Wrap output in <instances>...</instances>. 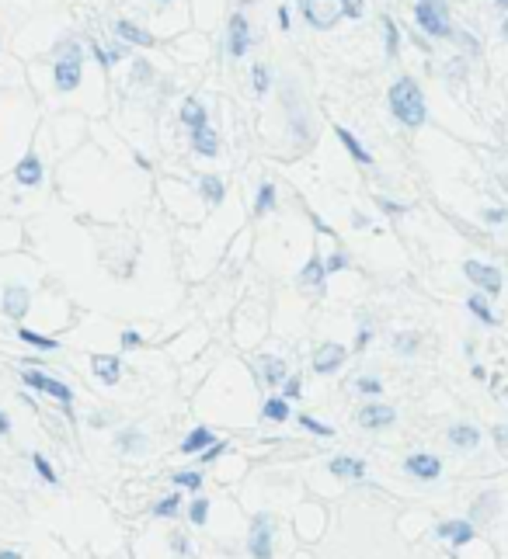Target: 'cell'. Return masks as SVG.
<instances>
[{
	"label": "cell",
	"instance_id": "6da1fadb",
	"mask_svg": "<svg viewBox=\"0 0 508 559\" xmlns=\"http://www.w3.org/2000/svg\"><path fill=\"white\" fill-rule=\"evenodd\" d=\"M299 11H303V18L313 28L328 32V28L338 25L341 18H362L366 4L362 0H299Z\"/></svg>",
	"mask_w": 508,
	"mask_h": 559
},
{
	"label": "cell",
	"instance_id": "7a4b0ae2",
	"mask_svg": "<svg viewBox=\"0 0 508 559\" xmlns=\"http://www.w3.org/2000/svg\"><path fill=\"white\" fill-rule=\"evenodd\" d=\"M390 112L397 115V122L418 129L425 125V98H422V87L415 83L411 77H400L393 87H390Z\"/></svg>",
	"mask_w": 508,
	"mask_h": 559
},
{
	"label": "cell",
	"instance_id": "3957f363",
	"mask_svg": "<svg viewBox=\"0 0 508 559\" xmlns=\"http://www.w3.org/2000/svg\"><path fill=\"white\" fill-rule=\"evenodd\" d=\"M415 21L422 25V32H428L432 39H449V35H456L453 25H449V14H446V4H442V0H418V4H415Z\"/></svg>",
	"mask_w": 508,
	"mask_h": 559
},
{
	"label": "cell",
	"instance_id": "277c9868",
	"mask_svg": "<svg viewBox=\"0 0 508 559\" xmlns=\"http://www.w3.org/2000/svg\"><path fill=\"white\" fill-rule=\"evenodd\" d=\"M248 553H251L254 559H272V518H268V514H254Z\"/></svg>",
	"mask_w": 508,
	"mask_h": 559
},
{
	"label": "cell",
	"instance_id": "5b68a950",
	"mask_svg": "<svg viewBox=\"0 0 508 559\" xmlns=\"http://www.w3.org/2000/svg\"><path fill=\"white\" fill-rule=\"evenodd\" d=\"M463 275L477 288H484L487 295H498L502 292V271L498 268H491V264H480V261H466L463 264Z\"/></svg>",
	"mask_w": 508,
	"mask_h": 559
},
{
	"label": "cell",
	"instance_id": "8992f818",
	"mask_svg": "<svg viewBox=\"0 0 508 559\" xmlns=\"http://www.w3.org/2000/svg\"><path fill=\"white\" fill-rule=\"evenodd\" d=\"M345 358H348V351L341 344H321L317 355H313V372L317 375H331V372H338L345 365Z\"/></svg>",
	"mask_w": 508,
	"mask_h": 559
},
{
	"label": "cell",
	"instance_id": "52a82bcc",
	"mask_svg": "<svg viewBox=\"0 0 508 559\" xmlns=\"http://www.w3.org/2000/svg\"><path fill=\"white\" fill-rule=\"evenodd\" d=\"M393 420H397V410H393V406H386V403H369V406H362V410H359V424H362V428H369V431L390 428Z\"/></svg>",
	"mask_w": 508,
	"mask_h": 559
},
{
	"label": "cell",
	"instance_id": "ba28073f",
	"mask_svg": "<svg viewBox=\"0 0 508 559\" xmlns=\"http://www.w3.org/2000/svg\"><path fill=\"white\" fill-rule=\"evenodd\" d=\"M81 66H84V59H56V66H52L56 90H77L81 87Z\"/></svg>",
	"mask_w": 508,
	"mask_h": 559
},
{
	"label": "cell",
	"instance_id": "9c48e42d",
	"mask_svg": "<svg viewBox=\"0 0 508 559\" xmlns=\"http://www.w3.org/2000/svg\"><path fill=\"white\" fill-rule=\"evenodd\" d=\"M248 45H251L248 18H244V14H233V18H230V42H226V52H230L233 59H241V56L248 52Z\"/></svg>",
	"mask_w": 508,
	"mask_h": 559
},
{
	"label": "cell",
	"instance_id": "30bf717a",
	"mask_svg": "<svg viewBox=\"0 0 508 559\" xmlns=\"http://www.w3.org/2000/svg\"><path fill=\"white\" fill-rule=\"evenodd\" d=\"M404 469H408L411 476H418V479H439V476H442V462H439L435 455H428V452H415V455H408Z\"/></svg>",
	"mask_w": 508,
	"mask_h": 559
},
{
	"label": "cell",
	"instance_id": "8fae6325",
	"mask_svg": "<svg viewBox=\"0 0 508 559\" xmlns=\"http://www.w3.org/2000/svg\"><path fill=\"white\" fill-rule=\"evenodd\" d=\"M28 306H32L28 288H21V285L4 288V313H7L11 319H25V317H28Z\"/></svg>",
	"mask_w": 508,
	"mask_h": 559
},
{
	"label": "cell",
	"instance_id": "7c38bea8",
	"mask_svg": "<svg viewBox=\"0 0 508 559\" xmlns=\"http://www.w3.org/2000/svg\"><path fill=\"white\" fill-rule=\"evenodd\" d=\"M435 535L446 539V542H453V546L460 549L466 542H473V524H470V521H442V524L435 528Z\"/></svg>",
	"mask_w": 508,
	"mask_h": 559
},
{
	"label": "cell",
	"instance_id": "4fadbf2b",
	"mask_svg": "<svg viewBox=\"0 0 508 559\" xmlns=\"http://www.w3.org/2000/svg\"><path fill=\"white\" fill-rule=\"evenodd\" d=\"M91 372H94L105 386H115L119 375H122V361L115 358V355H94V358H91Z\"/></svg>",
	"mask_w": 508,
	"mask_h": 559
},
{
	"label": "cell",
	"instance_id": "5bb4252c",
	"mask_svg": "<svg viewBox=\"0 0 508 559\" xmlns=\"http://www.w3.org/2000/svg\"><path fill=\"white\" fill-rule=\"evenodd\" d=\"M14 177H18V184H25V188H35L39 181H42V163L35 153H25L21 163L14 167Z\"/></svg>",
	"mask_w": 508,
	"mask_h": 559
},
{
	"label": "cell",
	"instance_id": "9a60e30c",
	"mask_svg": "<svg viewBox=\"0 0 508 559\" xmlns=\"http://www.w3.org/2000/svg\"><path fill=\"white\" fill-rule=\"evenodd\" d=\"M328 469L341 479H362L366 476V462H362V459H352V455H335V459L328 462Z\"/></svg>",
	"mask_w": 508,
	"mask_h": 559
},
{
	"label": "cell",
	"instance_id": "2e32d148",
	"mask_svg": "<svg viewBox=\"0 0 508 559\" xmlns=\"http://www.w3.org/2000/svg\"><path fill=\"white\" fill-rule=\"evenodd\" d=\"M192 150L202 153V157H216V153H219V136L212 132L209 125L195 129V132H192Z\"/></svg>",
	"mask_w": 508,
	"mask_h": 559
},
{
	"label": "cell",
	"instance_id": "e0dca14e",
	"mask_svg": "<svg viewBox=\"0 0 508 559\" xmlns=\"http://www.w3.org/2000/svg\"><path fill=\"white\" fill-rule=\"evenodd\" d=\"M258 368H261V382L265 386H279L286 379V361L275 358V355H265V358L258 361Z\"/></svg>",
	"mask_w": 508,
	"mask_h": 559
},
{
	"label": "cell",
	"instance_id": "ac0fdd59",
	"mask_svg": "<svg viewBox=\"0 0 508 559\" xmlns=\"http://www.w3.org/2000/svg\"><path fill=\"white\" fill-rule=\"evenodd\" d=\"M449 445H456V448H477L480 445V431L477 428H470V424H456V428H449Z\"/></svg>",
	"mask_w": 508,
	"mask_h": 559
},
{
	"label": "cell",
	"instance_id": "d6986e66",
	"mask_svg": "<svg viewBox=\"0 0 508 559\" xmlns=\"http://www.w3.org/2000/svg\"><path fill=\"white\" fill-rule=\"evenodd\" d=\"M261 417H265V420H272V424H282V420H289V399H286V396H268V399H265V410H261Z\"/></svg>",
	"mask_w": 508,
	"mask_h": 559
},
{
	"label": "cell",
	"instance_id": "ffe728a7",
	"mask_svg": "<svg viewBox=\"0 0 508 559\" xmlns=\"http://www.w3.org/2000/svg\"><path fill=\"white\" fill-rule=\"evenodd\" d=\"M209 445H212V431H209V428H195L188 438L181 441V452H185V455H195V452H206Z\"/></svg>",
	"mask_w": 508,
	"mask_h": 559
},
{
	"label": "cell",
	"instance_id": "44dd1931",
	"mask_svg": "<svg viewBox=\"0 0 508 559\" xmlns=\"http://www.w3.org/2000/svg\"><path fill=\"white\" fill-rule=\"evenodd\" d=\"M181 122H185L192 132H195V129H202V125H206V108H202L195 98H188V101L181 105Z\"/></svg>",
	"mask_w": 508,
	"mask_h": 559
},
{
	"label": "cell",
	"instance_id": "7402d4cb",
	"mask_svg": "<svg viewBox=\"0 0 508 559\" xmlns=\"http://www.w3.org/2000/svg\"><path fill=\"white\" fill-rule=\"evenodd\" d=\"M324 275H328V271H324L321 257H310V261H306V268L299 271V281H303L306 288H324Z\"/></svg>",
	"mask_w": 508,
	"mask_h": 559
},
{
	"label": "cell",
	"instance_id": "603a6c76",
	"mask_svg": "<svg viewBox=\"0 0 508 559\" xmlns=\"http://www.w3.org/2000/svg\"><path fill=\"white\" fill-rule=\"evenodd\" d=\"M115 35H122L126 42H136V45H154V35L136 28L132 21H115Z\"/></svg>",
	"mask_w": 508,
	"mask_h": 559
},
{
	"label": "cell",
	"instance_id": "cb8c5ba5",
	"mask_svg": "<svg viewBox=\"0 0 508 559\" xmlns=\"http://www.w3.org/2000/svg\"><path fill=\"white\" fill-rule=\"evenodd\" d=\"M39 389H42V393H49L52 399H59V406H67V410H70V403H74V393H70V386H63L59 379H49V375H45Z\"/></svg>",
	"mask_w": 508,
	"mask_h": 559
},
{
	"label": "cell",
	"instance_id": "d4e9b609",
	"mask_svg": "<svg viewBox=\"0 0 508 559\" xmlns=\"http://www.w3.org/2000/svg\"><path fill=\"white\" fill-rule=\"evenodd\" d=\"M199 188H202V199L209 201V205H219L223 195H226V188H223V181H219L216 174H206V177L199 181Z\"/></svg>",
	"mask_w": 508,
	"mask_h": 559
},
{
	"label": "cell",
	"instance_id": "484cf974",
	"mask_svg": "<svg viewBox=\"0 0 508 559\" xmlns=\"http://www.w3.org/2000/svg\"><path fill=\"white\" fill-rule=\"evenodd\" d=\"M335 132H338V139H341V143H345V150H348L352 157L359 160V163H373V157H369V153L362 150V143H359V139H355V136H352L348 129H341V125H338Z\"/></svg>",
	"mask_w": 508,
	"mask_h": 559
},
{
	"label": "cell",
	"instance_id": "4316f807",
	"mask_svg": "<svg viewBox=\"0 0 508 559\" xmlns=\"http://www.w3.org/2000/svg\"><path fill=\"white\" fill-rule=\"evenodd\" d=\"M18 337H21L25 344L39 348V351H56V348H59L52 337H42V334H35V330H28V326H21V330H18Z\"/></svg>",
	"mask_w": 508,
	"mask_h": 559
},
{
	"label": "cell",
	"instance_id": "83f0119b",
	"mask_svg": "<svg viewBox=\"0 0 508 559\" xmlns=\"http://www.w3.org/2000/svg\"><path fill=\"white\" fill-rule=\"evenodd\" d=\"M119 448H122V452H129V455H139V452L146 448V438H143L139 431H132V428H129V431H122V435H119Z\"/></svg>",
	"mask_w": 508,
	"mask_h": 559
},
{
	"label": "cell",
	"instance_id": "f1b7e54d",
	"mask_svg": "<svg viewBox=\"0 0 508 559\" xmlns=\"http://www.w3.org/2000/svg\"><path fill=\"white\" fill-rule=\"evenodd\" d=\"M466 306H470V313L480 319V323H487V326H495V323H498V317L487 310V302H484L480 295H470V299H466Z\"/></svg>",
	"mask_w": 508,
	"mask_h": 559
},
{
	"label": "cell",
	"instance_id": "f546056e",
	"mask_svg": "<svg viewBox=\"0 0 508 559\" xmlns=\"http://www.w3.org/2000/svg\"><path fill=\"white\" fill-rule=\"evenodd\" d=\"M272 205H275V188H272V184L265 181V184L258 188V201H254V212H258V216H265V212H268Z\"/></svg>",
	"mask_w": 508,
	"mask_h": 559
},
{
	"label": "cell",
	"instance_id": "4dcf8cb0",
	"mask_svg": "<svg viewBox=\"0 0 508 559\" xmlns=\"http://www.w3.org/2000/svg\"><path fill=\"white\" fill-rule=\"evenodd\" d=\"M178 507H181V497H178V493H171V497H164V500L154 507V518H174V514H178Z\"/></svg>",
	"mask_w": 508,
	"mask_h": 559
},
{
	"label": "cell",
	"instance_id": "1f68e13d",
	"mask_svg": "<svg viewBox=\"0 0 508 559\" xmlns=\"http://www.w3.org/2000/svg\"><path fill=\"white\" fill-rule=\"evenodd\" d=\"M188 518H192V524H206V518H209V500H206V497H195L192 507H188Z\"/></svg>",
	"mask_w": 508,
	"mask_h": 559
},
{
	"label": "cell",
	"instance_id": "d6a6232c",
	"mask_svg": "<svg viewBox=\"0 0 508 559\" xmlns=\"http://www.w3.org/2000/svg\"><path fill=\"white\" fill-rule=\"evenodd\" d=\"M299 428L313 431L317 438H331V435H335V428H328V424H321V420H313V417H306V413H299Z\"/></svg>",
	"mask_w": 508,
	"mask_h": 559
},
{
	"label": "cell",
	"instance_id": "836d02e7",
	"mask_svg": "<svg viewBox=\"0 0 508 559\" xmlns=\"http://www.w3.org/2000/svg\"><path fill=\"white\" fill-rule=\"evenodd\" d=\"M383 32H386V56H397V45H400V32L390 18H383Z\"/></svg>",
	"mask_w": 508,
	"mask_h": 559
},
{
	"label": "cell",
	"instance_id": "e575fe53",
	"mask_svg": "<svg viewBox=\"0 0 508 559\" xmlns=\"http://www.w3.org/2000/svg\"><path fill=\"white\" fill-rule=\"evenodd\" d=\"M251 77H254V94H268V87H272V77H268V66H254L251 70Z\"/></svg>",
	"mask_w": 508,
	"mask_h": 559
},
{
	"label": "cell",
	"instance_id": "d590c367",
	"mask_svg": "<svg viewBox=\"0 0 508 559\" xmlns=\"http://www.w3.org/2000/svg\"><path fill=\"white\" fill-rule=\"evenodd\" d=\"M174 483L185 486V490H192V493H199L202 490V473H174Z\"/></svg>",
	"mask_w": 508,
	"mask_h": 559
},
{
	"label": "cell",
	"instance_id": "8d00e7d4",
	"mask_svg": "<svg viewBox=\"0 0 508 559\" xmlns=\"http://www.w3.org/2000/svg\"><path fill=\"white\" fill-rule=\"evenodd\" d=\"M393 348H397L400 355H415V351H418V337H415V334H397V337H393Z\"/></svg>",
	"mask_w": 508,
	"mask_h": 559
},
{
	"label": "cell",
	"instance_id": "74e56055",
	"mask_svg": "<svg viewBox=\"0 0 508 559\" xmlns=\"http://www.w3.org/2000/svg\"><path fill=\"white\" fill-rule=\"evenodd\" d=\"M355 389H359V393H366V396H380L383 382H380V379H355Z\"/></svg>",
	"mask_w": 508,
	"mask_h": 559
},
{
	"label": "cell",
	"instance_id": "f35d334b",
	"mask_svg": "<svg viewBox=\"0 0 508 559\" xmlns=\"http://www.w3.org/2000/svg\"><path fill=\"white\" fill-rule=\"evenodd\" d=\"M495 504H498V497H495V493H484V497L477 500V507H473V518H484V514H491V511H495Z\"/></svg>",
	"mask_w": 508,
	"mask_h": 559
},
{
	"label": "cell",
	"instance_id": "ab89813d",
	"mask_svg": "<svg viewBox=\"0 0 508 559\" xmlns=\"http://www.w3.org/2000/svg\"><path fill=\"white\" fill-rule=\"evenodd\" d=\"M32 466L39 469V476H42L45 483H56V473H52V466L45 462V455H32Z\"/></svg>",
	"mask_w": 508,
	"mask_h": 559
},
{
	"label": "cell",
	"instance_id": "60d3db41",
	"mask_svg": "<svg viewBox=\"0 0 508 559\" xmlns=\"http://www.w3.org/2000/svg\"><path fill=\"white\" fill-rule=\"evenodd\" d=\"M345 268H348V257H345V254H331V257L324 261V271H331V275H335V271H345Z\"/></svg>",
	"mask_w": 508,
	"mask_h": 559
},
{
	"label": "cell",
	"instance_id": "b9f144b4",
	"mask_svg": "<svg viewBox=\"0 0 508 559\" xmlns=\"http://www.w3.org/2000/svg\"><path fill=\"white\" fill-rule=\"evenodd\" d=\"M223 452H226V441H212L209 448L202 452V462H216V459H219Z\"/></svg>",
	"mask_w": 508,
	"mask_h": 559
},
{
	"label": "cell",
	"instance_id": "7bdbcfd3",
	"mask_svg": "<svg viewBox=\"0 0 508 559\" xmlns=\"http://www.w3.org/2000/svg\"><path fill=\"white\" fill-rule=\"evenodd\" d=\"M42 372H35V368H32V372H21V382H25V386H32V389H39V386H42Z\"/></svg>",
	"mask_w": 508,
	"mask_h": 559
},
{
	"label": "cell",
	"instance_id": "ee69618b",
	"mask_svg": "<svg viewBox=\"0 0 508 559\" xmlns=\"http://www.w3.org/2000/svg\"><path fill=\"white\" fill-rule=\"evenodd\" d=\"M139 344H143V337H139L136 330H126V334H122V348H126V351H132V348H139Z\"/></svg>",
	"mask_w": 508,
	"mask_h": 559
},
{
	"label": "cell",
	"instance_id": "f6af8a7d",
	"mask_svg": "<svg viewBox=\"0 0 508 559\" xmlns=\"http://www.w3.org/2000/svg\"><path fill=\"white\" fill-rule=\"evenodd\" d=\"M91 52H94V59H98V63H101V66H105V70H108V66H112V56H108V52H105V49H101V45H98V42H94V45H91Z\"/></svg>",
	"mask_w": 508,
	"mask_h": 559
},
{
	"label": "cell",
	"instance_id": "bcb514c9",
	"mask_svg": "<svg viewBox=\"0 0 508 559\" xmlns=\"http://www.w3.org/2000/svg\"><path fill=\"white\" fill-rule=\"evenodd\" d=\"M484 219H487V223H505L508 208H487V212H484Z\"/></svg>",
	"mask_w": 508,
	"mask_h": 559
},
{
	"label": "cell",
	"instance_id": "7dc6e473",
	"mask_svg": "<svg viewBox=\"0 0 508 559\" xmlns=\"http://www.w3.org/2000/svg\"><path fill=\"white\" fill-rule=\"evenodd\" d=\"M171 546H174L178 556H188V542H185V535H171Z\"/></svg>",
	"mask_w": 508,
	"mask_h": 559
},
{
	"label": "cell",
	"instance_id": "c3c4849f",
	"mask_svg": "<svg viewBox=\"0 0 508 559\" xmlns=\"http://www.w3.org/2000/svg\"><path fill=\"white\" fill-rule=\"evenodd\" d=\"M495 441H498V448H502V452H508V428H505V424H498V428H495Z\"/></svg>",
	"mask_w": 508,
	"mask_h": 559
},
{
	"label": "cell",
	"instance_id": "681fc988",
	"mask_svg": "<svg viewBox=\"0 0 508 559\" xmlns=\"http://www.w3.org/2000/svg\"><path fill=\"white\" fill-rule=\"evenodd\" d=\"M282 396H286V399H296V396H299V379H289V382H286Z\"/></svg>",
	"mask_w": 508,
	"mask_h": 559
},
{
	"label": "cell",
	"instance_id": "f907efd6",
	"mask_svg": "<svg viewBox=\"0 0 508 559\" xmlns=\"http://www.w3.org/2000/svg\"><path fill=\"white\" fill-rule=\"evenodd\" d=\"M369 337H373V334H369V330H366V326H362V330H359V334H355V351H362V348H366V344H369Z\"/></svg>",
	"mask_w": 508,
	"mask_h": 559
},
{
	"label": "cell",
	"instance_id": "816d5d0a",
	"mask_svg": "<svg viewBox=\"0 0 508 559\" xmlns=\"http://www.w3.org/2000/svg\"><path fill=\"white\" fill-rule=\"evenodd\" d=\"M380 208H383V212H393V216H397V212H404L408 205H397V201H386V199H380Z\"/></svg>",
	"mask_w": 508,
	"mask_h": 559
},
{
	"label": "cell",
	"instance_id": "f5cc1de1",
	"mask_svg": "<svg viewBox=\"0 0 508 559\" xmlns=\"http://www.w3.org/2000/svg\"><path fill=\"white\" fill-rule=\"evenodd\" d=\"M136 77L146 80V77H150V66H146V63H136Z\"/></svg>",
	"mask_w": 508,
	"mask_h": 559
},
{
	"label": "cell",
	"instance_id": "db71d44e",
	"mask_svg": "<svg viewBox=\"0 0 508 559\" xmlns=\"http://www.w3.org/2000/svg\"><path fill=\"white\" fill-rule=\"evenodd\" d=\"M11 431V420H7V413H0V435H7Z\"/></svg>",
	"mask_w": 508,
	"mask_h": 559
},
{
	"label": "cell",
	"instance_id": "11a10c76",
	"mask_svg": "<svg viewBox=\"0 0 508 559\" xmlns=\"http://www.w3.org/2000/svg\"><path fill=\"white\" fill-rule=\"evenodd\" d=\"M0 559H21V553H14V549H4V553H0Z\"/></svg>",
	"mask_w": 508,
	"mask_h": 559
},
{
	"label": "cell",
	"instance_id": "9f6ffc18",
	"mask_svg": "<svg viewBox=\"0 0 508 559\" xmlns=\"http://www.w3.org/2000/svg\"><path fill=\"white\" fill-rule=\"evenodd\" d=\"M502 35H505V39H508V18H505V21H502Z\"/></svg>",
	"mask_w": 508,
	"mask_h": 559
},
{
	"label": "cell",
	"instance_id": "6f0895ef",
	"mask_svg": "<svg viewBox=\"0 0 508 559\" xmlns=\"http://www.w3.org/2000/svg\"><path fill=\"white\" fill-rule=\"evenodd\" d=\"M495 4H498V7H508V0H495Z\"/></svg>",
	"mask_w": 508,
	"mask_h": 559
},
{
	"label": "cell",
	"instance_id": "680465c9",
	"mask_svg": "<svg viewBox=\"0 0 508 559\" xmlns=\"http://www.w3.org/2000/svg\"><path fill=\"white\" fill-rule=\"evenodd\" d=\"M241 4H254V0H241Z\"/></svg>",
	"mask_w": 508,
	"mask_h": 559
},
{
	"label": "cell",
	"instance_id": "91938a15",
	"mask_svg": "<svg viewBox=\"0 0 508 559\" xmlns=\"http://www.w3.org/2000/svg\"><path fill=\"white\" fill-rule=\"evenodd\" d=\"M161 4H171V0H161Z\"/></svg>",
	"mask_w": 508,
	"mask_h": 559
}]
</instances>
